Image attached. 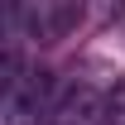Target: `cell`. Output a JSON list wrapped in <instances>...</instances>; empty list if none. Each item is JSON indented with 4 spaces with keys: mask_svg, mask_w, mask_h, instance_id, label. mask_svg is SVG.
<instances>
[{
    "mask_svg": "<svg viewBox=\"0 0 125 125\" xmlns=\"http://www.w3.org/2000/svg\"><path fill=\"white\" fill-rule=\"evenodd\" d=\"M82 5L72 0H39V5H15V10H5V24H10V43L19 39H39V43H53L62 39L67 29H77L82 24Z\"/></svg>",
    "mask_w": 125,
    "mask_h": 125,
    "instance_id": "6da1fadb",
    "label": "cell"
},
{
    "mask_svg": "<svg viewBox=\"0 0 125 125\" xmlns=\"http://www.w3.org/2000/svg\"><path fill=\"white\" fill-rule=\"evenodd\" d=\"M106 111H111V96L101 92V87L72 82V87H62L48 125H106Z\"/></svg>",
    "mask_w": 125,
    "mask_h": 125,
    "instance_id": "7a4b0ae2",
    "label": "cell"
},
{
    "mask_svg": "<svg viewBox=\"0 0 125 125\" xmlns=\"http://www.w3.org/2000/svg\"><path fill=\"white\" fill-rule=\"evenodd\" d=\"M106 125H125V87L111 92V111H106Z\"/></svg>",
    "mask_w": 125,
    "mask_h": 125,
    "instance_id": "3957f363",
    "label": "cell"
}]
</instances>
